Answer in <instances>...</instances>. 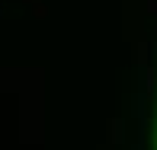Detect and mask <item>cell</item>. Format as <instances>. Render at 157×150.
<instances>
[{
    "label": "cell",
    "mask_w": 157,
    "mask_h": 150,
    "mask_svg": "<svg viewBox=\"0 0 157 150\" xmlns=\"http://www.w3.org/2000/svg\"><path fill=\"white\" fill-rule=\"evenodd\" d=\"M154 150H157V96H154Z\"/></svg>",
    "instance_id": "cell-1"
}]
</instances>
